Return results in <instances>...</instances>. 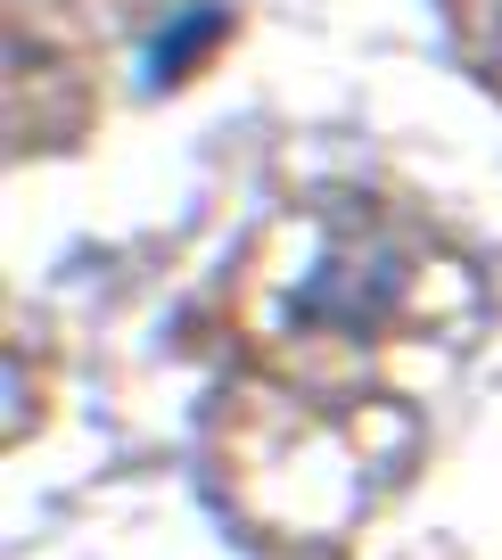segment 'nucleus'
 <instances>
[{
  "label": "nucleus",
  "instance_id": "obj_1",
  "mask_svg": "<svg viewBox=\"0 0 502 560\" xmlns=\"http://www.w3.org/2000/svg\"><path fill=\"white\" fill-rule=\"evenodd\" d=\"M494 18H502V0H494Z\"/></svg>",
  "mask_w": 502,
  "mask_h": 560
}]
</instances>
